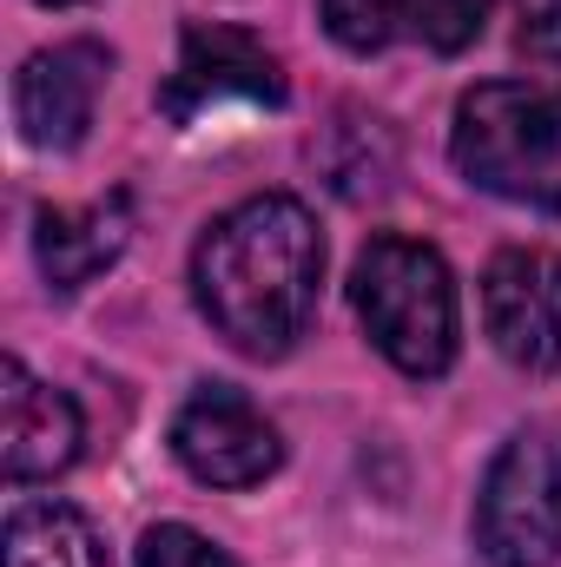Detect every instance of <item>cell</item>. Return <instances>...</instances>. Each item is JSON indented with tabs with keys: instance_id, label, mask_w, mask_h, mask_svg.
<instances>
[{
	"instance_id": "obj_1",
	"label": "cell",
	"mask_w": 561,
	"mask_h": 567,
	"mask_svg": "<svg viewBox=\"0 0 561 567\" xmlns=\"http://www.w3.org/2000/svg\"><path fill=\"white\" fill-rule=\"evenodd\" d=\"M317 284H324L317 218L284 192L245 198L238 212H225L198 238V258H192L198 310L245 357H284L304 337L317 310Z\"/></svg>"
},
{
	"instance_id": "obj_2",
	"label": "cell",
	"mask_w": 561,
	"mask_h": 567,
	"mask_svg": "<svg viewBox=\"0 0 561 567\" xmlns=\"http://www.w3.org/2000/svg\"><path fill=\"white\" fill-rule=\"evenodd\" d=\"M449 158L469 185L561 212V86L542 80H482L456 106Z\"/></svg>"
},
{
	"instance_id": "obj_3",
	"label": "cell",
	"mask_w": 561,
	"mask_h": 567,
	"mask_svg": "<svg viewBox=\"0 0 561 567\" xmlns=\"http://www.w3.org/2000/svg\"><path fill=\"white\" fill-rule=\"evenodd\" d=\"M350 303L370 343L404 377H442L456 363V284L436 245L417 238H370L350 278Z\"/></svg>"
},
{
	"instance_id": "obj_4",
	"label": "cell",
	"mask_w": 561,
	"mask_h": 567,
	"mask_svg": "<svg viewBox=\"0 0 561 567\" xmlns=\"http://www.w3.org/2000/svg\"><path fill=\"white\" fill-rule=\"evenodd\" d=\"M476 548L489 567H549L561 555V455L542 435L502 442L476 495Z\"/></svg>"
},
{
	"instance_id": "obj_5",
	"label": "cell",
	"mask_w": 561,
	"mask_h": 567,
	"mask_svg": "<svg viewBox=\"0 0 561 567\" xmlns=\"http://www.w3.org/2000/svg\"><path fill=\"white\" fill-rule=\"evenodd\" d=\"M172 455L205 482V488H258L278 468V429L258 416V403L232 383L192 390V403L172 423Z\"/></svg>"
},
{
	"instance_id": "obj_6",
	"label": "cell",
	"mask_w": 561,
	"mask_h": 567,
	"mask_svg": "<svg viewBox=\"0 0 561 567\" xmlns=\"http://www.w3.org/2000/svg\"><path fill=\"white\" fill-rule=\"evenodd\" d=\"M218 100H252V106H284V73L272 47L245 27H185L178 66L159 93L165 120H198Z\"/></svg>"
},
{
	"instance_id": "obj_7",
	"label": "cell",
	"mask_w": 561,
	"mask_h": 567,
	"mask_svg": "<svg viewBox=\"0 0 561 567\" xmlns=\"http://www.w3.org/2000/svg\"><path fill=\"white\" fill-rule=\"evenodd\" d=\"M482 323L522 370H561V251H502L482 271Z\"/></svg>"
},
{
	"instance_id": "obj_8",
	"label": "cell",
	"mask_w": 561,
	"mask_h": 567,
	"mask_svg": "<svg viewBox=\"0 0 561 567\" xmlns=\"http://www.w3.org/2000/svg\"><path fill=\"white\" fill-rule=\"evenodd\" d=\"M113 73V53L93 40H67L53 53H33L13 80V126L40 152H73L93 126L100 86Z\"/></svg>"
},
{
	"instance_id": "obj_9",
	"label": "cell",
	"mask_w": 561,
	"mask_h": 567,
	"mask_svg": "<svg viewBox=\"0 0 561 567\" xmlns=\"http://www.w3.org/2000/svg\"><path fill=\"white\" fill-rule=\"evenodd\" d=\"M80 455V410L47 390L20 357L0 363V468L7 482H40L60 475Z\"/></svg>"
},
{
	"instance_id": "obj_10",
	"label": "cell",
	"mask_w": 561,
	"mask_h": 567,
	"mask_svg": "<svg viewBox=\"0 0 561 567\" xmlns=\"http://www.w3.org/2000/svg\"><path fill=\"white\" fill-rule=\"evenodd\" d=\"M126 231H133V212L126 198H100V205H80V212H40L33 218V251H40V271L53 290H80L93 284L120 251H126Z\"/></svg>"
},
{
	"instance_id": "obj_11",
	"label": "cell",
	"mask_w": 561,
	"mask_h": 567,
	"mask_svg": "<svg viewBox=\"0 0 561 567\" xmlns=\"http://www.w3.org/2000/svg\"><path fill=\"white\" fill-rule=\"evenodd\" d=\"M7 567H106V548L80 508L27 502L7 515Z\"/></svg>"
},
{
	"instance_id": "obj_12",
	"label": "cell",
	"mask_w": 561,
	"mask_h": 567,
	"mask_svg": "<svg viewBox=\"0 0 561 567\" xmlns=\"http://www.w3.org/2000/svg\"><path fill=\"white\" fill-rule=\"evenodd\" d=\"M489 13H496V0H404V20L417 27L436 53L476 47L482 27H489Z\"/></svg>"
},
{
	"instance_id": "obj_13",
	"label": "cell",
	"mask_w": 561,
	"mask_h": 567,
	"mask_svg": "<svg viewBox=\"0 0 561 567\" xmlns=\"http://www.w3.org/2000/svg\"><path fill=\"white\" fill-rule=\"evenodd\" d=\"M404 20V0H324V27L344 53H384Z\"/></svg>"
},
{
	"instance_id": "obj_14",
	"label": "cell",
	"mask_w": 561,
	"mask_h": 567,
	"mask_svg": "<svg viewBox=\"0 0 561 567\" xmlns=\"http://www.w3.org/2000/svg\"><path fill=\"white\" fill-rule=\"evenodd\" d=\"M140 567H238L225 548H212L205 535L178 528V522H159L140 535Z\"/></svg>"
},
{
	"instance_id": "obj_15",
	"label": "cell",
	"mask_w": 561,
	"mask_h": 567,
	"mask_svg": "<svg viewBox=\"0 0 561 567\" xmlns=\"http://www.w3.org/2000/svg\"><path fill=\"white\" fill-rule=\"evenodd\" d=\"M522 53L561 60V0H522Z\"/></svg>"
},
{
	"instance_id": "obj_16",
	"label": "cell",
	"mask_w": 561,
	"mask_h": 567,
	"mask_svg": "<svg viewBox=\"0 0 561 567\" xmlns=\"http://www.w3.org/2000/svg\"><path fill=\"white\" fill-rule=\"evenodd\" d=\"M53 7H60V0H53Z\"/></svg>"
}]
</instances>
